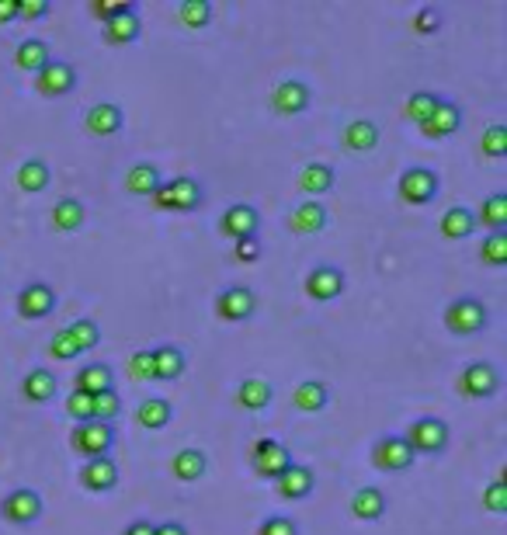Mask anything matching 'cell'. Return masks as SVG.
Instances as JSON below:
<instances>
[{
    "label": "cell",
    "instance_id": "1",
    "mask_svg": "<svg viewBox=\"0 0 507 535\" xmlns=\"http://www.w3.org/2000/svg\"><path fill=\"white\" fill-rule=\"evenodd\" d=\"M445 331L455 337H472L480 334L483 327L490 323V313H487V302L476 296H459L452 299L449 306H445Z\"/></svg>",
    "mask_w": 507,
    "mask_h": 535
},
{
    "label": "cell",
    "instance_id": "2",
    "mask_svg": "<svg viewBox=\"0 0 507 535\" xmlns=\"http://www.w3.org/2000/svg\"><path fill=\"white\" fill-rule=\"evenodd\" d=\"M403 438H407V445L413 449V456H442L449 449L452 428L442 417L424 414L410 424L407 431H403Z\"/></svg>",
    "mask_w": 507,
    "mask_h": 535
},
{
    "label": "cell",
    "instance_id": "3",
    "mask_svg": "<svg viewBox=\"0 0 507 535\" xmlns=\"http://www.w3.org/2000/svg\"><path fill=\"white\" fill-rule=\"evenodd\" d=\"M150 199H154V205L156 209H164V213H195L198 205H202V199H205V192H202V184H198L195 178L181 174V178L164 181Z\"/></svg>",
    "mask_w": 507,
    "mask_h": 535
},
{
    "label": "cell",
    "instance_id": "4",
    "mask_svg": "<svg viewBox=\"0 0 507 535\" xmlns=\"http://www.w3.org/2000/svg\"><path fill=\"white\" fill-rule=\"evenodd\" d=\"M70 449L87 459H104L112 456L115 449V424H101V421H84V424H74L70 431Z\"/></svg>",
    "mask_w": 507,
    "mask_h": 535
},
{
    "label": "cell",
    "instance_id": "5",
    "mask_svg": "<svg viewBox=\"0 0 507 535\" xmlns=\"http://www.w3.org/2000/svg\"><path fill=\"white\" fill-rule=\"evenodd\" d=\"M295 459L293 452H289V445H282L278 438H257L251 449V470L261 480H278V476L285 473L289 466H293Z\"/></svg>",
    "mask_w": 507,
    "mask_h": 535
},
{
    "label": "cell",
    "instance_id": "6",
    "mask_svg": "<svg viewBox=\"0 0 507 535\" xmlns=\"http://www.w3.org/2000/svg\"><path fill=\"white\" fill-rule=\"evenodd\" d=\"M455 390L466 400H490L501 390V372L493 362H469L455 379Z\"/></svg>",
    "mask_w": 507,
    "mask_h": 535
},
{
    "label": "cell",
    "instance_id": "7",
    "mask_svg": "<svg viewBox=\"0 0 507 535\" xmlns=\"http://www.w3.org/2000/svg\"><path fill=\"white\" fill-rule=\"evenodd\" d=\"M45 511V504H42V494L39 490H32V487H15L11 494L0 500V518L4 521H11V525H35Z\"/></svg>",
    "mask_w": 507,
    "mask_h": 535
},
{
    "label": "cell",
    "instance_id": "8",
    "mask_svg": "<svg viewBox=\"0 0 507 535\" xmlns=\"http://www.w3.org/2000/svg\"><path fill=\"white\" fill-rule=\"evenodd\" d=\"M413 462H417V456H413V449L407 445L403 435L375 438V445H372V466L375 470H383V473H407Z\"/></svg>",
    "mask_w": 507,
    "mask_h": 535
},
{
    "label": "cell",
    "instance_id": "9",
    "mask_svg": "<svg viewBox=\"0 0 507 535\" xmlns=\"http://www.w3.org/2000/svg\"><path fill=\"white\" fill-rule=\"evenodd\" d=\"M396 195L407 205H431L438 199V174L431 167H407L396 178Z\"/></svg>",
    "mask_w": 507,
    "mask_h": 535
},
{
    "label": "cell",
    "instance_id": "10",
    "mask_svg": "<svg viewBox=\"0 0 507 535\" xmlns=\"http://www.w3.org/2000/svg\"><path fill=\"white\" fill-rule=\"evenodd\" d=\"M74 87H77V66L66 60H56V56L35 74V91L42 98H66Z\"/></svg>",
    "mask_w": 507,
    "mask_h": 535
},
{
    "label": "cell",
    "instance_id": "11",
    "mask_svg": "<svg viewBox=\"0 0 507 535\" xmlns=\"http://www.w3.org/2000/svg\"><path fill=\"white\" fill-rule=\"evenodd\" d=\"M257 313V296L247 285H226L219 296H215V317L226 320V323H244Z\"/></svg>",
    "mask_w": 507,
    "mask_h": 535
},
{
    "label": "cell",
    "instance_id": "12",
    "mask_svg": "<svg viewBox=\"0 0 507 535\" xmlns=\"http://www.w3.org/2000/svg\"><path fill=\"white\" fill-rule=\"evenodd\" d=\"M15 306H18L21 320H45L56 310V292L49 282H28L15 299Z\"/></svg>",
    "mask_w": 507,
    "mask_h": 535
},
{
    "label": "cell",
    "instance_id": "13",
    "mask_svg": "<svg viewBox=\"0 0 507 535\" xmlns=\"http://www.w3.org/2000/svg\"><path fill=\"white\" fill-rule=\"evenodd\" d=\"M303 289H306V296L313 302H333V299L348 289V278H344L341 268H333V264H316L310 275H306Z\"/></svg>",
    "mask_w": 507,
    "mask_h": 535
},
{
    "label": "cell",
    "instance_id": "14",
    "mask_svg": "<svg viewBox=\"0 0 507 535\" xmlns=\"http://www.w3.org/2000/svg\"><path fill=\"white\" fill-rule=\"evenodd\" d=\"M313 101V91L306 80H282V84H274L272 91V112H278V115H303L306 108H310Z\"/></svg>",
    "mask_w": 507,
    "mask_h": 535
},
{
    "label": "cell",
    "instance_id": "15",
    "mask_svg": "<svg viewBox=\"0 0 507 535\" xmlns=\"http://www.w3.org/2000/svg\"><path fill=\"white\" fill-rule=\"evenodd\" d=\"M257 226H261V216L251 202H234L223 216H219V233L230 240H244V237H257Z\"/></svg>",
    "mask_w": 507,
    "mask_h": 535
},
{
    "label": "cell",
    "instance_id": "16",
    "mask_svg": "<svg viewBox=\"0 0 507 535\" xmlns=\"http://www.w3.org/2000/svg\"><path fill=\"white\" fill-rule=\"evenodd\" d=\"M285 223H289V230H293V233H299V237H310V233H323V230H327V223H331V216H327V205H323L320 199H303L293 213H289Z\"/></svg>",
    "mask_w": 507,
    "mask_h": 535
},
{
    "label": "cell",
    "instance_id": "17",
    "mask_svg": "<svg viewBox=\"0 0 507 535\" xmlns=\"http://www.w3.org/2000/svg\"><path fill=\"white\" fill-rule=\"evenodd\" d=\"M80 487L91 494H108L118 487V462L112 456L104 459H87L80 466Z\"/></svg>",
    "mask_w": 507,
    "mask_h": 535
},
{
    "label": "cell",
    "instance_id": "18",
    "mask_svg": "<svg viewBox=\"0 0 507 535\" xmlns=\"http://www.w3.org/2000/svg\"><path fill=\"white\" fill-rule=\"evenodd\" d=\"M122 125H125V112H122V104H112V101L91 104V112L84 115V129L91 136H101V139L122 133Z\"/></svg>",
    "mask_w": 507,
    "mask_h": 535
},
{
    "label": "cell",
    "instance_id": "19",
    "mask_svg": "<svg viewBox=\"0 0 507 535\" xmlns=\"http://www.w3.org/2000/svg\"><path fill=\"white\" fill-rule=\"evenodd\" d=\"M421 129V136L424 139H445L452 133H459L462 129V108L455 104V101H438V108H434V115L428 122H421L417 125Z\"/></svg>",
    "mask_w": 507,
    "mask_h": 535
},
{
    "label": "cell",
    "instance_id": "20",
    "mask_svg": "<svg viewBox=\"0 0 507 535\" xmlns=\"http://www.w3.org/2000/svg\"><path fill=\"white\" fill-rule=\"evenodd\" d=\"M313 487H316V473L303 462H293L285 473L274 480V490H278L282 500H303V497L313 494Z\"/></svg>",
    "mask_w": 507,
    "mask_h": 535
},
{
    "label": "cell",
    "instance_id": "21",
    "mask_svg": "<svg viewBox=\"0 0 507 535\" xmlns=\"http://www.w3.org/2000/svg\"><path fill=\"white\" fill-rule=\"evenodd\" d=\"M139 35H143L139 4H133L129 11H122L118 18H112L104 25V32H101V39L108 42V45H133V42H139Z\"/></svg>",
    "mask_w": 507,
    "mask_h": 535
},
{
    "label": "cell",
    "instance_id": "22",
    "mask_svg": "<svg viewBox=\"0 0 507 535\" xmlns=\"http://www.w3.org/2000/svg\"><path fill=\"white\" fill-rule=\"evenodd\" d=\"M274 400V390L268 379H257V376H247L240 386H236V407H244V411H251V414H261V411H268Z\"/></svg>",
    "mask_w": 507,
    "mask_h": 535
},
{
    "label": "cell",
    "instance_id": "23",
    "mask_svg": "<svg viewBox=\"0 0 507 535\" xmlns=\"http://www.w3.org/2000/svg\"><path fill=\"white\" fill-rule=\"evenodd\" d=\"M386 511H390V500L379 487L365 483L352 494V515L358 521H379V518H386Z\"/></svg>",
    "mask_w": 507,
    "mask_h": 535
},
{
    "label": "cell",
    "instance_id": "24",
    "mask_svg": "<svg viewBox=\"0 0 507 535\" xmlns=\"http://www.w3.org/2000/svg\"><path fill=\"white\" fill-rule=\"evenodd\" d=\"M112 382H115V372L104 362H87V365H80L77 376H74V390L87 393V397H98L104 390H115Z\"/></svg>",
    "mask_w": 507,
    "mask_h": 535
},
{
    "label": "cell",
    "instance_id": "25",
    "mask_svg": "<svg viewBox=\"0 0 507 535\" xmlns=\"http://www.w3.org/2000/svg\"><path fill=\"white\" fill-rule=\"evenodd\" d=\"M341 146L352 154H369L379 146V125L372 119H352L341 129Z\"/></svg>",
    "mask_w": 507,
    "mask_h": 535
},
{
    "label": "cell",
    "instance_id": "26",
    "mask_svg": "<svg viewBox=\"0 0 507 535\" xmlns=\"http://www.w3.org/2000/svg\"><path fill=\"white\" fill-rule=\"evenodd\" d=\"M56 390H59L56 376L45 365H35L28 376L21 379V397L28 400V403H49V400L56 397Z\"/></svg>",
    "mask_w": 507,
    "mask_h": 535
},
{
    "label": "cell",
    "instance_id": "27",
    "mask_svg": "<svg viewBox=\"0 0 507 535\" xmlns=\"http://www.w3.org/2000/svg\"><path fill=\"white\" fill-rule=\"evenodd\" d=\"M184 365L188 358L177 344H160L154 348V379L156 382H174V379L184 376Z\"/></svg>",
    "mask_w": 507,
    "mask_h": 535
},
{
    "label": "cell",
    "instance_id": "28",
    "mask_svg": "<svg viewBox=\"0 0 507 535\" xmlns=\"http://www.w3.org/2000/svg\"><path fill=\"white\" fill-rule=\"evenodd\" d=\"M293 403L295 411H303V414H320L331 403V386L320 382V379H306L293 390Z\"/></svg>",
    "mask_w": 507,
    "mask_h": 535
},
{
    "label": "cell",
    "instance_id": "29",
    "mask_svg": "<svg viewBox=\"0 0 507 535\" xmlns=\"http://www.w3.org/2000/svg\"><path fill=\"white\" fill-rule=\"evenodd\" d=\"M205 470H209V459H205L202 449H181V452H174V459H171V473H174V480H181V483H198V480L205 476Z\"/></svg>",
    "mask_w": 507,
    "mask_h": 535
},
{
    "label": "cell",
    "instance_id": "30",
    "mask_svg": "<svg viewBox=\"0 0 507 535\" xmlns=\"http://www.w3.org/2000/svg\"><path fill=\"white\" fill-rule=\"evenodd\" d=\"M122 184H125L129 195H139V199H143V195H154L156 188L164 184V178H160V167H156V163H146V160H143V163H133V167L125 171V181H122Z\"/></svg>",
    "mask_w": 507,
    "mask_h": 535
},
{
    "label": "cell",
    "instance_id": "31",
    "mask_svg": "<svg viewBox=\"0 0 507 535\" xmlns=\"http://www.w3.org/2000/svg\"><path fill=\"white\" fill-rule=\"evenodd\" d=\"M438 230H442L445 240H469L476 233V213L466 209V205H452L449 213L442 216V223H438Z\"/></svg>",
    "mask_w": 507,
    "mask_h": 535
},
{
    "label": "cell",
    "instance_id": "32",
    "mask_svg": "<svg viewBox=\"0 0 507 535\" xmlns=\"http://www.w3.org/2000/svg\"><path fill=\"white\" fill-rule=\"evenodd\" d=\"M18 188L25 192V195H39V192H45L49 188V181H53V171H49V163L39 157L25 160L18 167Z\"/></svg>",
    "mask_w": 507,
    "mask_h": 535
},
{
    "label": "cell",
    "instance_id": "33",
    "mask_svg": "<svg viewBox=\"0 0 507 535\" xmlns=\"http://www.w3.org/2000/svg\"><path fill=\"white\" fill-rule=\"evenodd\" d=\"M476 226H487L490 233H507V195L504 192H493L480 202V213H476Z\"/></svg>",
    "mask_w": 507,
    "mask_h": 535
},
{
    "label": "cell",
    "instance_id": "34",
    "mask_svg": "<svg viewBox=\"0 0 507 535\" xmlns=\"http://www.w3.org/2000/svg\"><path fill=\"white\" fill-rule=\"evenodd\" d=\"M49 60H53V53H49V45L42 39H25L18 49H15V66H18L21 74H32V77H35Z\"/></svg>",
    "mask_w": 507,
    "mask_h": 535
},
{
    "label": "cell",
    "instance_id": "35",
    "mask_svg": "<svg viewBox=\"0 0 507 535\" xmlns=\"http://www.w3.org/2000/svg\"><path fill=\"white\" fill-rule=\"evenodd\" d=\"M171 417H174V407L164 397H146L136 411V421L146 431H164V428L171 424Z\"/></svg>",
    "mask_w": 507,
    "mask_h": 535
},
{
    "label": "cell",
    "instance_id": "36",
    "mask_svg": "<svg viewBox=\"0 0 507 535\" xmlns=\"http://www.w3.org/2000/svg\"><path fill=\"white\" fill-rule=\"evenodd\" d=\"M84 219H87V209H84V202L74 199V195H63V199L53 205V226H56L59 233H74V230H80Z\"/></svg>",
    "mask_w": 507,
    "mask_h": 535
},
{
    "label": "cell",
    "instance_id": "37",
    "mask_svg": "<svg viewBox=\"0 0 507 535\" xmlns=\"http://www.w3.org/2000/svg\"><path fill=\"white\" fill-rule=\"evenodd\" d=\"M337 174H333L331 163H306L303 171H299V192L303 195H323V192H331Z\"/></svg>",
    "mask_w": 507,
    "mask_h": 535
},
{
    "label": "cell",
    "instance_id": "38",
    "mask_svg": "<svg viewBox=\"0 0 507 535\" xmlns=\"http://www.w3.org/2000/svg\"><path fill=\"white\" fill-rule=\"evenodd\" d=\"M174 21L181 28H205L213 21V4L209 0H181L174 7Z\"/></svg>",
    "mask_w": 507,
    "mask_h": 535
},
{
    "label": "cell",
    "instance_id": "39",
    "mask_svg": "<svg viewBox=\"0 0 507 535\" xmlns=\"http://www.w3.org/2000/svg\"><path fill=\"white\" fill-rule=\"evenodd\" d=\"M66 334H70V341L77 344V352L84 355V352H91V348H98L101 344V327L94 323L91 317H77L70 327H63Z\"/></svg>",
    "mask_w": 507,
    "mask_h": 535
},
{
    "label": "cell",
    "instance_id": "40",
    "mask_svg": "<svg viewBox=\"0 0 507 535\" xmlns=\"http://www.w3.org/2000/svg\"><path fill=\"white\" fill-rule=\"evenodd\" d=\"M438 94L434 91H413L407 98V104H403V112H407V119L413 122V125H421V122H428L431 115H434V108H438Z\"/></svg>",
    "mask_w": 507,
    "mask_h": 535
},
{
    "label": "cell",
    "instance_id": "41",
    "mask_svg": "<svg viewBox=\"0 0 507 535\" xmlns=\"http://www.w3.org/2000/svg\"><path fill=\"white\" fill-rule=\"evenodd\" d=\"M480 150H483V157H490V160H504L507 157V125H501V122L487 125V133L480 136Z\"/></svg>",
    "mask_w": 507,
    "mask_h": 535
},
{
    "label": "cell",
    "instance_id": "42",
    "mask_svg": "<svg viewBox=\"0 0 507 535\" xmlns=\"http://www.w3.org/2000/svg\"><path fill=\"white\" fill-rule=\"evenodd\" d=\"M480 261L490 268H504L507 264V233H487L480 243Z\"/></svg>",
    "mask_w": 507,
    "mask_h": 535
},
{
    "label": "cell",
    "instance_id": "43",
    "mask_svg": "<svg viewBox=\"0 0 507 535\" xmlns=\"http://www.w3.org/2000/svg\"><path fill=\"white\" fill-rule=\"evenodd\" d=\"M118 414H122V397H118L115 390H104L94 397V414L91 421H101V424H115Z\"/></svg>",
    "mask_w": 507,
    "mask_h": 535
},
{
    "label": "cell",
    "instance_id": "44",
    "mask_svg": "<svg viewBox=\"0 0 507 535\" xmlns=\"http://www.w3.org/2000/svg\"><path fill=\"white\" fill-rule=\"evenodd\" d=\"M483 508H487L490 515H507V483L504 476H493L487 487H483Z\"/></svg>",
    "mask_w": 507,
    "mask_h": 535
},
{
    "label": "cell",
    "instance_id": "45",
    "mask_svg": "<svg viewBox=\"0 0 507 535\" xmlns=\"http://www.w3.org/2000/svg\"><path fill=\"white\" fill-rule=\"evenodd\" d=\"M63 407H66V417H74L77 424H84V421H91V414H94V397L70 390L66 400H63Z\"/></svg>",
    "mask_w": 507,
    "mask_h": 535
},
{
    "label": "cell",
    "instance_id": "46",
    "mask_svg": "<svg viewBox=\"0 0 507 535\" xmlns=\"http://www.w3.org/2000/svg\"><path fill=\"white\" fill-rule=\"evenodd\" d=\"M129 376L136 382H154V348H139L129 358Z\"/></svg>",
    "mask_w": 507,
    "mask_h": 535
},
{
    "label": "cell",
    "instance_id": "47",
    "mask_svg": "<svg viewBox=\"0 0 507 535\" xmlns=\"http://www.w3.org/2000/svg\"><path fill=\"white\" fill-rule=\"evenodd\" d=\"M438 28H442V11H438L434 4L421 7V11L413 15V32H417V35H434Z\"/></svg>",
    "mask_w": 507,
    "mask_h": 535
},
{
    "label": "cell",
    "instance_id": "48",
    "mask_svg": "<svg viewBox=\"0 0 507 535\" xmlns=\"http://www.w3.org/2000/svg\"><path fill=\"white\" fill-rule=\"evenodd\" d=\"M133 4H136V0H94V4H91V15H94L101 25H108V21L118 18L122 11H129Z\"/></svg>",
    "mask_w": 507,
    "mask_h": 535
},
{
    "label": "cell",
    "instance_id": "49",
    "mask_svg": "<svg viewBox=\"0 0 507 535\" xmlns=\"http://www.w3.org/2000/svg\"><path fill=\"white\" fill-rule=\"evenodd\" d=\"M257 535H299V525L285 515H268L257 525Z\"/></svg>",
    "mask_w": 507,
    "mask_h": 535
},
{
    "label": "cell",
    "instance_id": "50",
    "mask_svg": "<svg viewBox=\"0 0 507 535\" xmlns=\"http://www.w3.org/2000/svg\"><path fill=\"white\" fill-rule=\"evenodd\" d=\"M261 240L257 237H244V240H234V261L240 264H257L261 261Z\"/></svg>",
    "mask_w": 507,
    "mask_h": 535
},
{
    "label": "cell",
    "instance_id": "51",
    "mask_svg": "<svg viewBox=\"0 0 507 535\" xmlns=\"http://www.w3.org/2000/svg\"><path fill=\"white\" fill-rule=\"evenodd\" d=\"M53 15L49 0H18V21H42Z\"/></svg>",
    "mask_w": 507,
    "mask_h": 535
},
{
    "label": "cell",
    "instance_id": "52",
    "mask_svg": "<svg viewBox=\"0 0 507 535\" xmlns=\"http://www.w3.org/2000/svg\"><path fill=\"white\" fill-rule=\"evenodd\" d=\"M49 355L56 358V362H70V358H77V344L70 341V334L66 331H59V334H53V341H49Z\"/></svg>",
    "mask_w": 507,
    "mask_h": 535
},
{
    "label": "cell",
    "instance_id": "53",
    "mask_svg": "<svg viewBox=\"0 0 507 535\" xmlns=\"http://www.w3.org/2000/svg\"><path fill=\"white\" fill-rule=\"evenodd\" d=\"M122 535H154V521L136 518V521H129V525H125V532H122Z\"/></svg>",
    "mask_w": 507,
    "mask_h": 535
},
{
    "label": "cell",
    "instance_id": "54",
    "mask_svg": "<svg viewBox=\"0 0 507 535\" xmlns=\"http://www.w3.org/2000/svg\"><path fill=\"white\" fill-rule=\"evenodd\" d=\"M18 21V0H0V25Z\"/></svg>",
    "mask_w": 507,
    "mask_h": 535
},
{
    "label": "cell",
    "instance_id": "55",
    "mask_svg": "<svg viewBox=\"0 0 507 535\" xmlns=\"http://www.w3.org/2000/svg\"><path fill=\"white\" fill-rule=\"evenodd\" d=\"M154 535H188V529L181 521H164V525H154Z\"/></svg>",
    "mask_w": 507,
    "mask_h": 535
}]
</instances>
